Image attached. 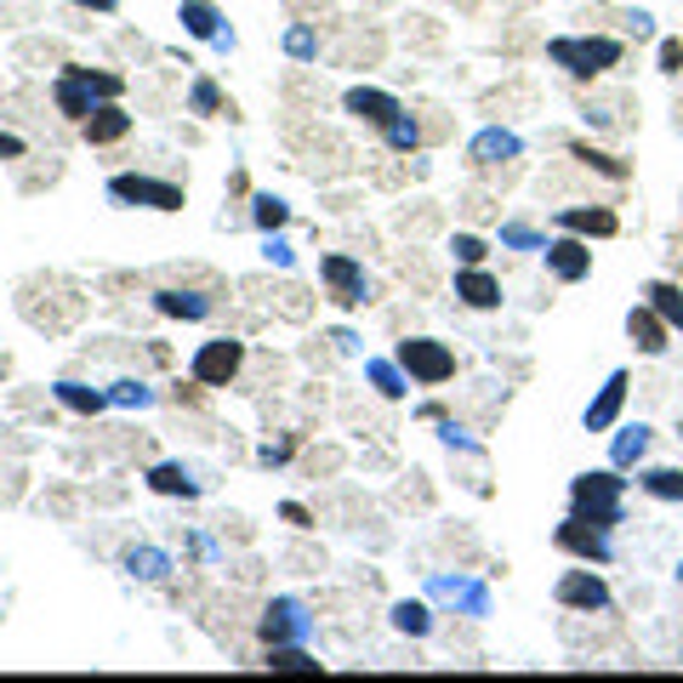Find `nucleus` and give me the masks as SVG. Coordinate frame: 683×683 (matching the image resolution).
Wrapping results in <instances>:
<instances>
[{
  "label": "nucleus",
  "instance_id": "f257e3e1",
  "mask_svg": "<svg viewBox=\"0 0 683 683\" xmlns=\"http://www.w3.org/2000/svg\"><path fill=\"white\" fill-rule=\"evenodd\" d=\"M547 63L564 69L570 81H598L621 63V40L615 35H559L547 40Z\"/></svg>",
  "mask_w": 683,
  "mask_h": 683
},
{
  "label": "nucleus",
  "instance_id": "f03ea898",
  "mask_svg": "<svg viewBox=\"0 0 683 683\" xmlns=\"http://www.w3.org/2000/svg\"><path fill=\"white\" fill-rule=\"evenodd\" d=\"M120 92H125L120 74H97V69L69 63V69L58 74V81H52V103L63 109V120H92V109L114 103Z\"/></svg>",
  "mask_w": 683,
  "mask_h": 683
},
{
  "label": "nucleus",
  "instance_id": "7ed1b4c3",
  "mask_svg": "<svg viewBox=\"0 0 683 683\" xmlns=\"http://www.w3.org/2000/svg\"><path fill=\"white\" fill-rule=\"evenodd\" d=\"M570 513L587 519V524H598V529H615V524L626 519V478H621V467H610V473H581L575 485H570Z\"/></svg>",
  "mask_w": 683,
  "mask_h": 683
},
{
  "label": "nucleus",
  "instance_id": "20e7f679",
  "mask_svg": "<svg viewBox=\"0 0 683 683\" xmlns=\"http://www.w3.org/2000/svg\"><path fill=\"white\" fill-rule=\"evenodd\" d=\"M399 365H404V376H411L416 388H444L455 376V353L444 342H434V337H404L399 342Z\"/></svg>",
  "mask_w": 683,
  "mask_h": 683
},
{
  "label": "nucleus",
  "instance_id": "39448f33",
  "mask_svg": "<svg viewBox=\"0 0 683 683\" xmlns=\"http://www.w3.org/2000/svg\"><path fill=\"white\" fill-rule=\"evenodd\" d=\"M109 199H120V206H148V211H183V188L160 183V176H143V171L109 176Z\"/></svg>",
  "mask_w": 683,
  "mask_h": 683
},
{
  "label": "nucleus",
  "instance_id": "423d86ee",
  "mask_svg": "<svg viewBox=\"0 0 683 683\" xmlns=\"http://www.w3.org/2000/svg\"><path fill=\"white\" fill-rule=\"evenodd\" d=\"M240 365H245V342L240 337H217V342H206L188 359V376L199 388H228L240 376Z\"/></svg>",
  "mask_w": 683,
  "mask_h": 683
},
{
  "label": "nucleus",
  "instance_id": "0eeeda50",
  "mask_svg": "<svg viewBox=\"0 0 683 683\" xmlns=\"http://www.w3.org/2000/svg\"><path fill=\"white\" fill-rule=\"evenodd\" d=\"M552 547L559 552H570V559H581V564H610L615 559V547H610V529H598V524H587V519H564L559 529H552Z\"/></svg>",
  "mask_w": 683,
  "mask_h": 683
},
{
  "label": "nucleus",
  "instance_id": "6e6552de",
  "mask_svg": "<svg viewBox=\"0 0 683 683\" xmlns=\"http://www.w3.org/2000/svg\"><path fill=\"white\" fill-rule=\"evenodd\" d=\"M319 280H325V291H331L337 308H359V302H370V280H365V268L353 263V257H342V251H331V257L319 263Z\"/></svg>",
  "mask_w": 683,
  "mask_h": 683
},
{
  "label": "nucleus",
  "instance_id": "1a4fd4ad",
  "mask_svg": "<svg viewBox=\"0 0 683 683\" xmlns=\"http://www.w3.org/2000/svg\"><path fill=\"white\" fill-rule=\"evenodd\" d=\"M257 632H263V644H302L314 632V615L302 610L296 598H273L263 610V621H257Z\"/></svg>",
  "mask_w": 683,
  "mask_h": 683
},
{
  "label": "nucleus",
  "instance_id": "9d476101",
  "mask_svg": "<svg viewBox=\"0 0 683 683\" xmlns=\"http://www.w3.org/2000/svg\"><path fill=\"white\" fill-rule=\"evenodd\" d=\"M552 598H559L564 610H581V615H603V610H610V587H603V575H593V570H570V575H559Z\"/></svg>",
  "mask_w": 683,
  "mask_h": 683
},
{
  "label": "nucleus",
  "instance_id": "9b49d317",
  "mask_svg": "<svg viewBox=\"0 0 683 683\" xmlns=\"http://www.w3.org/2000/svg\"><path fill=\"white\" fill-rule=\"evenodd\" d=\"M547 268H552V280H564V285H575V280H587L593 273V245L581 240V234H559V240H547Z\"/></svg>",
  "mask_w": 683,
  "mask_h": 683
},
{
  "label": "nucleus",
  "instance_id": "f8f14e48",
  "mask_svg": "<svg viewBox=\"0 0 683 683\" xmlns=\"http://www.w3.org/2000/svg\"><path fill=\"white\" fill-rule=\"evenodd\" d=\"M626 388H632V376H626V370H610V382L598 388V399L587 404V416H581V422H587V434H610V427L621 422Z\"/></svg>",
  "mask_w": 683,
  "mask_h": 683
},
{
  "label": "nucleus",
  "instance_id": "ddd939ff",
  "mask_svg": "<svg viewBox=\"0 0 683 683\" xmlns=\"http://www.w3.org/2000/svg\"><path fill=\"white\" fill-rule=\"evenodd\" d=\"M559 228L564 234H581V240H610V234H621V217L610 206H564Z\"/></svg>",
  "mask_w": 683,
  "mask_h": 683
},
{
  "label": "nucleus",
  "instance_id": "4468645a",
  "mask_svg": "<svg viewBox=\"0 0 683 683\" xmlns=\"http://www.w3.org/2000/svg\"><path fill=\"white\" fill-rule=\"evenodd\" d=\"M342 109L353 114V120H370V125H388L393 114H404V103L393 92H376V86H353L347 97H342Z\"/></svg>",
  "mask_w": 683,
  "mask_h": 683
},
{
  "label": "nucleus",
  "instance_id": "2eb2a0df",
  "mask_svg": "<svg viewBox=\"0 0 683 683\" xmlns=\"http://www.w3.org/2000/svg\"><path fill=\"white\" fill-rule=\"evenodd\" d=\"M467 155H473V166H508V160L524 155V143H519V132H508V125H490V132H478L467 143Z\"/></svg>",
  "mask_w": 683,
  "mask_h": 683
},
{
  "label": "nucleus",
  "instance_id": "dca6fc26",
  "mask_svg": "<svg viewBox=\"0 0 683 683\" xmlns=\"http://www.w3.org/2000/svg\"><path fill=\"white\" fill-rule=\"evenodd\" d=\"M667 331H672V325L655 314L649 302L626 314V337H632V347H638V353H649V359H655V353H667Z\"/></svg>",
  "mask_w": 683,
  "mask_h": 683
},
{
  "label": "nucleus",
  "instance_id": "f3484780",
  "mask_svg": "<svg viewBox=\"0 0 683 683\" xmlns=\"http://www.w3.org/2000/svg\"><path fill=\"white\" fill-rule=\"evenodd\" d=\"M183 29L194 35V40H211V46H234V35L222 29V12L211 7V0H183Z\"/></svg>",
  "mask_w": 683,
  "mask_h": 683
},
{
  "label": "nucleus",
  "instance_id": "a211bd4d",
  "mask_svg": "<svg viewBox=\"0 0 683 683\" xmlns=\"http://www.w3.org/2000/svg\"><path fill=\"white\" fill-rule=\"evenodd\" d=\"M455 302H467V308L490 314V308H501V285L490 280L485 268H462V273H455Z\"/></svg>",
  "mask_w": 683,
  "mask_h": 683
},
{
  "label": "nucleus",
  "instance_id": "6ab92c4d",
  "mask_svg": "<svg viewBox=\"0 0 683 683\" xmlns=\"http://www.w3.org/2000/svg\"><path fill=\"white\" fill-rule=\"evenodd\" d=\"M434 593L450 598V603H462L467 615H490V593L478 587V581H467V575H434Z\"/></svg>",
  "mask_w": 683,
  "mask_h": 683
},
{
  "label": "nucleus",
  "instance_id": "aec40b11",
  "mask_svg": "<svg viewBox=\"0 0 683 683\" xmlns=\"http://www.w3.org/2000/svg\"><path fill=\"white\" fill-rule=\"evenodd\" d=\"M155 308L166 314V319H211V308L217 302L206 296V291H155Z\"/></svg>",
  "mask_w": 683,
  "mask_h": 683
},
{
  "label": "nucleus",
  "instance_id": "412c9836",
  "mask_svg": "<svg viewBox=\"0 0 683 683\" xmlns=\"http://www.w3.org/2000/svg\"><path fill=\"white\" fill-rule=\"evenodd\" d=\"M81 132H86V143H120L132 132V114L120 103H103V109H92V120H81Z\"/></svg>",
  "mask_w": 683,
  "mask_h": 683
},
{
  "label": "nucleus",
  "instance_id": "4be33fe9",
  "mask_svg": "<svg viewBox=\"0 0 683 683\" xmlns=\"http://www.w3.org/2000/svg\"><path fill=\"white\" fill-rule=\"evenodd\" d=\"M649 444H655V434H649V427L638 422V427H621V434H615V444H610V467H638L644 462V455H649Z\"/></svg>",
  "mask_w": 683,
  "mask_h": 683
},
{
  "label": "nucleus",
  "instance_id": "5701e85b",
  "mask_svg": "<svg viewBox=\"0 0 683 683\" xmlns=\"http://www.w3.org/2000/svg\"><path fill=\"white\" fill-rule=\"evenodd\" d=\"M148 490H155V496H183V501L199 496V485L188 478V467H176V462H160L155 473H148Z\"/></svg>",
  "mask_w": 683,
  "mask_h": 683
},
{
  "label": "nucleus",
  "instance_id": "b1692460",
  "mask_svg": "<svg viewBox=\"0 0 683 683\" xmlns=\"http://www.w3.org/2000/svg\"><path fill=\"white\" fill-rule=\"evenodd\" d=\"M58 399L69 404L74 416H103L109 404H114L109 393H97V388H86V382H58Z\"/></svg>",
  "mask_w": 683,
  "mask_h": 683
},
{
  "label": "nucleus",
  "instance_id": "393cba45",
  "mask_svg": "<svg viewBox=\"0 0 683 683\" xmlns=\"http://www.w3.org/2000/svg\"><path fill=\"white\" fill-rule=\"evenodd\" d=\"M393 626L404 632V638H427V632H434V610H427L422 598H399L393 603Z\"/></svg>",
  "mask_w": 683,
  "mask_h": 683
},
{
  "label": "nucleus",
  "instance_id": "a878e982",
  "mask_svg": "<svg viewBox=\"0 0 683 683\" xmlns=\"http://www.w3.org/2000/svg\"><path fill=\"white\" fill-rule=\"evenodd\" d=\"M268 672H319L325 661H314L302 644H268V661H263Z\"/></svg>",
  "mask_w": 683,
  "mask_h": 683
},
{
  "label": "nucleus",
  "instance_id": "bb28decb",
  "mask_svg": "<svg viewBox=\"0 0 683 683\" xmlns=\"http://www.w3.org/2000/svg\"><path fill=\"white\" fill-rule=\"evenodd\" d=\"M570 155H575L581 166H593L598 176H610V183H626V176H632V166H626V160L603 155V148H593V143H570Z\"/></svg>",
  "mask_w": 683,
  "mask_h": 683
},
{
  "label": "nucleus",
  "instance_id": "cd10ccee",
  "mask_svg": "<svg viewBox=\"0 0 683 683\" xmlns=\"http://www.w3.org/2000/svg\"><path fill=\"white\" fill-rule=\"evenodd\" d=\"M644 296H649V308L661 314V319L672 325V331H683V291H678L672 280H655V285H649Z\"/></svg>",
  "mask_w": 683,
  "mask_h": 683
},
{
  "label": "nucleus",
  "instance_id": "c85d7f7f",
  "mask_svg": "<svg viewBox=\"0 0 683 683\" xmlns=\"http://www.w3.org/2000/svg\"><path fill=\"white\" fill-rule=\"evenodd\" d=\"M365 376H370V382H376V393H382V399H404V388H411V376H404V365L393 359H370L365 365Z\"/></svg>",
  "mask_w": 683,
  "mask_h": 683
},
{
  "label": "nucleus",
  "instance_id": "c756f323",
  "mask_svg": "<svg viewBox=\"0 0 683 683\" xmlns=\"http://www.w3.org/2000/svg\"><path fill=\"white\" fill-rule=\"evenodd\" d=\"M638 485H644L655 501H683V467H649Z\"/></svg>",
  "mask_w": 683,
  "mask_h": 683
},
{
  "label": "nucleus",
  "instance_id": "7c9ffc66",
  "mask_svg": "<svg viewBox=\"0 0 683 683\" xmlns=\"http://www.w3.org/2000/svg\"><path fill=\"white\" fill-rule=\"evenodd\" d=\"M382 137H388L393 155H411V148H422V125H416V114H393L382 125Z\"/></svg>",
  "mask_w": 683,
  "mask_h": 683
},
{
  "label": "nucleus",
  "instance_id": "2f4dec72",
  "mask_svg": "<svg viewBox=\"0 0 683 683\" xmlns=\"http://www.w3.org/2000/svg\"><path fill=\"white\" fill-rule=\"evenodd\" d=\"M125 570L143 575V581H166L171 559H166V552H155V547H132V552H125Z\"/></svg>",
  "mask_w": 683,
  "mask_h": 683
},
{
  "label": "nucleus",
  "instance_id": "473e14b6",
  "mask_svg": "<svg viewBox=\"0 0 683 683\" xmlns=\"http://www.w3.org/2000/svg\"><path fill=\"white\" fill-rule=\"evenodd\" d=\"M251 217H257V228H263V234H280V228H285V217H291V206H285L280 194H257V199H251Z\"/></svg>",
  "mask_w": 683,
  "mask_h": 683
},
{
  "label": "nucleus",
  "instance_id": "72a5a7b5",
  "mask_svg": "<svg viewBox=\"0 0 683 683\" xmlns=\"http://www.w3.org/2000/svg\"><path fill=\"white\" fill-rule=\"evenodd\" d=\"M188 109H194V114H206V120H211V114H222V92H217L211 74H199V81L188 86Z\"/></svg>",
  "mask_w": 683,
  "mask_h": 683
},
{
  "label": "nucleus",
  "instance_id": "f704fd0d",
  "mask_svg": "<svg viewBox=\"0 0 683 683\" xmlns=\"http://www.w3.org/2000/svg\"><path fill=\"white\" fill-rule=\"evenodd\" d=\"M285 52H291L296 63H314V58H319V35L308 29V23H291V29H285Z\"/></svg>",
  "mask_w": 683,
  "mask_h": 683
},
{
  "label": "nucleus",
  "instance_id": "c9c22d12",
  "mask_svg": "<svg viewBox=\"0 0 683 683\" xmlns=\"http://www.w3.org/2000/svg\"><path fill=\"white\" fill-rule=\"evenodd\" d=\"M450 257L462 263V268H478V263L490 257V245L478 240V234H455V240H450Z\"/></svg>",
  "mask_w": 683,
  "mask_h": 683
},
{
  "label": "nucleus",
  "instance_id": "e433bc0d",
  "mask_svg": "<svg viewBox=\"0 0 683 683\" xmlns=\"http://www.w3.org/2000/svg\"><path fill=\"white\" fill-rule=\"evenodd\" d=\"M501 245H513V251H547V240H541L529 222H501Z\"/></svg>",
  "mask_w": 683,
  "mask_h": 683
},
{
  "label": "nucleus",
  "instance_id": "4c0bfd02",
  "mask_svg": "<svg viewBox=\"0 0 683 683\" xmlns=\"http://www.w3.org/2000/svg\"><path fill=\"white\" fill-rule=\"evenodd\" d=\"M109 399H114V404H137V411H143V404H155V393H148L143 382H114Z\"/></svg>",
  "mask_w": 683,
  "mask_h": 683
},
{
  "label": "nucleus",
  "instance_id": "58836bf2",
  "mask_svg": "<svg viewBox=\"0 0 683 683\" xmlns=\"http://www.w3.org/2000/svg\"><path fill=\"white\" fill-rule=\"evenodd\" d=\"M263 257H268V263H280V268H291V263H296V251H291V245H285L280 234H268V245H263Z\"/></svg>",
  "mask_w": 683,
  "mask_h": 683
},
{
  "label": "nucleus",
  "instance_id": "ea45409f",
  "mask_svg": "<svg viewBox=\"0 0 683 683\" xmlns=\"http://www.w3.org/2000/svg\"><path fill=\"white\" fill-rule=\"evenodd\" d=\"M661 74H683V40H661Z\"/></svg>",
  "mask_w": 683,
  "mask_h": 683
},
{
  "label": "nucleus",
  "instance_id": "a19ab883",
  "mask_svg": "<svg viewBox=\"0 0 683 683\" xmlns=\"http://www.w3.org/2000/svg\"><path fill=\"white\" fill-rule=\"evenodd\" d=\"M280 519H285V524H296V529H308V524H314V513L302 508V501H285V508H280Z\"/></svg>",
  "mask_w": 683,
  "mask_h": 683
},
{
  "label": "nucleus",
  "instance_id": "79ce46f5",
  "mask_svg": "<svg viewBox=\"0 0 683 683\" xmlns=\"http://www.w3.org/2000/svg\"><path fill=\"white\" fill-rule=\"evenodd\" d=\"M291 450H296L291 439H280V444H263V462H268V467H280V462H291Z\"/></svg>",
  "mask_w": 683,
  "mask_h": 683
},
{
  "label": "nucleus",
  "instance_id": "37998d69",
  "mask_svg": "<svg viewBox=\"0 0 683 683\" xmlns=\"http://www.w3.org/2000/svg\"><path fill=\"white\" fill-rule=\"evenodd\" d=\"M23 155V137H12V132H0V160H17Z\"/></svg>",
  "mask_w": 683,
  "mask_h": 683
},
{
  "label": "nucleus",
  "instance_id": "c03bdc74",
  "mask_svg": "<svg viewBox=\"0 0 683 683\" xmlns=\"http://www.w3.org/2000/svg\"><path fill=\"white\" fill-rule=\"evenodd\" d=\"M74 7H92V12H114L120 0H74Z\"/></svg>",
  "mask_w": 683,
  "mask_h": 683
},
{
  "label": "nucleus",
  "instance_id": "a18cd8bd",
  "mask_svg": "<svg viewBox=\"0 0 683 683\" xmlns=\"http://www.w3.org/2000/svg\"><path fill=\"white\" fill-rule=\"evenodd\" d=\"M678 581H683V564H678Z\"/></svg>",
  "mask_w": 683,
  "mask_h": 683
}]
</instances>
